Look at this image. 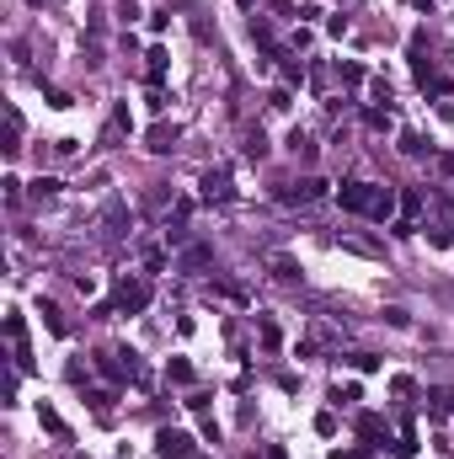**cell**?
<instances>
[{"label": "cell", "mask_w": 454, "mask_h": 459, "mask_svg": "<svg viewBox=\"0 0 454 459\" xmlns=\"http://www.w3.org/2000/svg\"><path fill=\"white\" fill-rule=\"evenodd\" d=\"M193 433H182V427H161L155 433V454L161 459H198V449H193Z\"/></svg>", "instance_id": "1"}, {"label": "cell", "mask_w": 454, "mask_h": 459, "mask_svg": "<svg viewBox=\"0 0 454 459\" xmlns=\"http://www.w3.org/2000/svg\"><path fill=\"white\" fill-rule=\"evenodd\" d=\"M112 304H118L124 315H139V310L150 304V283L145 278H124V283H118V294H112Z\"/></svg>", "instance_id": "2"}, {"label": "cell", "mask_w": 454, "mask_h": 459, "mask_svg": "<svg viewBox=\"0 0 454 459\" xmlns=\"http://www.w3.org/2000/svg\"><path fill=\"white\" fill-rule=\"evenodd\" d=\"M337 198H342L348 214H369V208H374V187H369V182H342V193H337Z\"/></svg>", "instance_id": "3"}, {"label": "cell", "mask_w": 454, "mask_h": 459, "mask_svg": "<svg viewBox=\"0 0 454 459\" xmlns=\"http://www.w3.org/2000/svg\"><path fill=\"white\" fill-rule=\"evenodd\" d=\"M198 187H204V203H230V198H235V187H230L225 171H208Z\"/></svg>", "instance_id": "4"}, {"label": "cell", "mask_w": 454, "mask_h": 459, "mask_svg": "<svg viewBox=\"0 0 454 459\" xmlns=\"http://www.w3.org/2000/svg\"><path fill=\"white\" fill-rule=\"evenodd\" d=\"M358 438H364V449H379L385 443V417L379 411H364L358 417Z\"/></svg>", "instance_id": "5"}, {"label": "cell", "mask_w": 454, "mask_h": 459, "mask_svg": "<svg viewBox=\"0 0 454 459\" xmlns=\"http://www.w3.org/2000/svg\"><path fill=\"white\" fill-rule=\"evenodd\" d=\"M177 134H182L177 123H155V128H150V134H145V150H155V155H166V150L177 144Z\"/></svg>", "instance_id": "6"}, {"label": "cell", "mask_w": 454, "mask_h": 459, "mask_svg": "<svg viewBox=\"0 0 454 459\" xmlns=\"http://www.w3.org/2000/svg\"><path fill=\"white\" fill-rule=\"evenodd\" d=\"M38 422H43V433H54L59 443H70V427H64V417L54 411V406H43V400H38Z\"/></svg>", "instance_id": "7"}, {"label": "cell", "mask_w": 454, "mask_h": 459, "mask_svg": "<svg viewBox=\"0 0 454 459\" xmlns=\"http://www.w3.org/2000/svg\"><path fill=\"white\" fill-rule=\"evenodd\" d=\"M369 219H379V224L395 219V193H391V187H374V208H369Z\"/></svg>", "instance_id": "8"}, {"label": "cell", "mask_w": 454, "mask_h": 459, "mask_svg": "<svg viewBox=\"0 0 454 459\" xmlns=\"http://www.w3.org/2000/svg\"><path fill=\"white\" fill-rule=\"evenodd\" d=\"M284 198H305V203H315V198H326V182H321V177H305L299 187H289Z\"/></svg>", "instance_id": "9"}, {"label": "cell", "mask_w": 454, "mask_h": 459, "mask_svg": "<svg viewBox=\"0 0 454 459\" xmlns=\"http://www.w3.org/2000/svg\"><path fill=\"white\" fill-rule=\"evenodd\" d=\"M208 262H214V251H208V246H187L177 267H182V273H198V267H208Z\"/></svg>", "instance_id": "10"}, {"label": "cell", "mask_w": 454, "mask_h": 459, "mask_svg": "<svg viewBox=\"0 0 454 459\" xmlns=\"http://www.w3.org/2000/svg\"><path fill=\"white\" fill-rule=\"evenodd\" d=\"M38 315H43V326H48L54 337H70V320H64V315H59V310H54V304H48V300L38 304Z\"/></svg>", "instance_id": "11"}, {"label": "cell", "mask_w": 454, "mask_h": 459, "mask_svg": "<svg viewBox=\"0 0 454 459\" xmlns=\"http://www.w3.org/2000/svg\"><path fill=\"white\" fill-rule=\"evenodd\" d=\"M428 150H433V144L422 139L417 128H406V134H401V155H428Z\"/></svg>", "instance_id": "12"}, {"label": "cell", "mask_w": 454, "mask_h": 459, "mask_svg": "<svg viewBox=\"0 0 454 459\" xmlns=\"http://www.w3.org/2000/svg\"><path fill=\"white\" fill-rule=\"evenodd\" d=\"M166 380H171V384H193V363H187V358H171V363H166Z\"/></svg>", "instance_id": "13"}, {"label": "cell", "mask_w": 454, "mask_h": 459, "mask_svg": "<svg viewBox=\"0 0 454 459\" xmlns=\"http://www.w3.org/2000/svg\"><path fill=\"white\" fill-rule=\"evenodd\" d=\"M364 123H369V128H374V134H385V128H391V107H369V113H364Z\"/></svg>", "instance_id": "14"}, {"label": "cell", "mask_w": 454, "mask_h": 459, "mask_svg": "<svg viewBox=\"0 0 454 459\" xmlns=\"http://www.w3.org/2000/svg\"><path fill=\"white\" fill-rule=\"evenodd\" d=\"M273 278L294 283V278H299V262H294V257H273Z\"/></svg>", "instance_id": "15"}, {"label": "cell", "mask_w": 454, "mask_h": 459, "mask_svg": "<svg viewBox=\"0 0 454 459\" xmlns=\"http://www.w3.org/2000/svg\"><path fill=\"white\" fill-rule=\"evenodd\" d=\"M337 75H342V86H364V80H369V75H364V64H337Z\"/></svg>", "instance_id": "16"}, {"label": "cell", "mask_w": 454, "mask_h": 459, "mask_svg": "<svg viewBox=\"0 0 454 459\" xmlns=\"http://www.w3.org/2000/svg\"><path fill=\"white\" fill-rule=\"evenodd\" d=\"M331 400H337V406H353V400H364V390H358V384H337Z\"/></svg>", "instance_id": "17"}, {"label": "cell", "mask_w": 454, "mask_h": 459, "mask_svg": "<svg viewBox=\"0 0 454 459\" xmlns=\"http://www.w3.org/2000/svg\"><path fill=\"white\" fill-rule=\"evenodd\" d=\"M145 59H150V80H161V75H166V64H171V59H166V48H150Z\"/></svg>", "instance_id": "18"}, {"label": "cell", "mask_w": 454, "mask_h": 459, "mask_svg": "<svg viewBox=\"0 0 454 459\" xmlns=\"http://www.w3.org/2000/svg\"><path fill=\"white\" fill-rule=\"evenodd\" d=\"M59 187H64L59 177H38V182H32V193H38V198H54V193H59Z\"/></svg>", "instance_id": "19"}, {"label": "cell", "mask_w": 454, "mask_h": 459, "mask_svg": "<svg viewBox=\"0 0 454 459\" xmlns=\"http://www.w3.org/2000/svg\"><path fill=\"white\" fill-rule=\"evenodd\" d=\"M401 208H406V214H401V219H417V214H422V193H417V187H412V193H406V198H401Z\"/></svg>", "instance_id": "20"}, {"label": "cell", "mask_w": 454, "mask_h": 459, "mask_svg": "<svg viewBox=\"0 0 454 459\" xmlns=\"http://www.w3.org/2000/svg\"><path fill=\"white\" fill-rule=\"evenodd\" d=\"M86 400H91V411H97V417H107V406H112V390H91Z\"/></svg>", "instance_id": "21"}, {"label": "cell", "mask_w": 454, "mask_h": 459, "mask_svg": "<svg viewBox=\"0 0 454 459\" xmlns=\"http://www.w3.org/2000/svg\"><path fill=\"white\" fill-rule=\"evenodd\" d=\"M353 369H358V374H374V369H379V358H374V353H353Z\"/></svg>", "instance_id": "22"}, {"label": "cell", "mask_w": 454, "mask_h": 459, "mask_svg": "<svg viewBox=\"0 0 454 459\" xmlns=\"http://www.w3.org/2000/svg\"><path fill=\"white\" fill-rule=\"evenodd\" d=\"M315 433H321V438H337V417H331V411H321V417H315Z\"/></svg>", "instance_id": "23"}, {"label": "cell", "mask_w": 454, "mask_h": 459, "mask_svg": "<svg viewBox=\"0 0 454 459\" xmlns=\"http://www.w3.org/2000/svg\"><path fill=\"white\" fill-rule=\"evenodd\" d=\"M246 155L262 160V155H268V139H262V134H246Z\"/></svg>", "instance_id": "24"}, {"label": "cell", "mask_w": 454, "mask_h": 459, "mask_svg": "<svg viewBox=\"0 0 454 459\" xmlns=\"http://www.w3.org/2000/svg\"><path fill=\"white\" fill-rule=\"evenodd\" d=\"M284 64V80H289V86H299V80H305V64H294V59H278Z\"/></svg>", "instance_id": "25"}, {"label": "cell", "mask_w": 454, "mask_h": 459, "mask_svg": "<svg viewBox=\"0 0 454 459\" xmlns=\"http://www.w3.org/2000/svg\"><path fill=\"white\" fill-rule=\"evenodd\" d=\"M428 240H433V246H454V224H438V230H428Z\"/></svg>", "instance_id": "26"}, {"label": "cell", "mask_w": 454, "mask_h": 459, "mask_svg": "<svg viewBox=\"0 0 454 459\" xmlns=\"http://www.w3.org/2000/svg\"><path fill=\"white\" fill-rule=\"evenodd\" d=\"M391 390H395V395H417V380H406V374H395V380H391Z\"/></svg>", "instance_id": "27"}, {"label": "cell", "mask_w": 454, "mask_h": 459, "mask_svg": "<svg viewBox=\"0 0 454 459\" xmlns=\"http://www.w3.org/2000/svg\"><path fill=\"white\" fill-rule=\"evenodd\" d=\"M257 331H262V347H278V326H273V320H262Z\"/></svg>", "instance_id": "28"}, {"label": "cell", "mask_w": 454, "mask_h": 459, "mask_svg": "<svg viewBox=\"0 0 454 459\" xmlns=\"http://www.w3.org/2000/svg\"><path fill=\"white\" fill-rule=\"evenodd\" d=\"M385 320H391V326H412V315H406L401 304H391V310H385Z\"/></svg>", "instance_id": "29"}, {"label": "cell", "mask_w": 454, "mask_h": 459, "mask_svg": "<svg viewBox=\"0 0 454 459\" xmlns=\"http://www.w3.org/2000/svg\"><path fill=\"white\" fill-rule=\"evenodd\" d=\"M438 118H444V123H454V101H438Z\"/></svg>", "instance_id": "30"}, {"label": "cell", "mask_w": 454, "mask_h": 459, "mask_svg": "<svg viewBox=\"0 0 454 459\" xmlns=\"http://www.w3.org/2000/svg\"><path fill=\"white\" fill-rule=\"evenodd\" d=\"M406 6H417V11H433V0H406Z\"/></svg>", "instance_id": "31"}, {"label": "cell", "mask_w": 454, "mask_h": 459, "mask_svg": "<svg viewBox=\"0 0 454 459\" xmlns=\"http://www.w3.org/2000/svg\"><path fill=\"white\" fill-rule=\"evenodd\" d=\"M331 459H358V454H331Z\"/></svg>", "instance_id": "32"}, {"label": "cell", "mask_w": 454, "mask_h": 459, "mask_svg": "<svg viewBox=\"0 0 454 459\" xmlns=\"http://www.w3.org/2000/svg\"><path fill=\"white\" fill-rule=\"evenodd\" d=\"M198 459H208V454H198Z\"/></svg>", "instance_id": "33"}]
</instances>
